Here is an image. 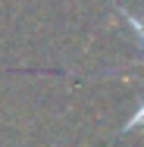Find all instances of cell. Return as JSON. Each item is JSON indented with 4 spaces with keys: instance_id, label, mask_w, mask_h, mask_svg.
Masks as SVG:
<instances>
[{
    "instance_id": "2",
    "label": "cell",
    "mask_w": 144,
    "mask_h": 147,
    "mask_svg": "<svg viewBox=\"0 0 144 147\" xmlns=\"http://www.w3.org/2000/svg\"><path fill=\"white\" fill-rule=\"evenodd\" d=\"M122 16H125V22H128V25H132V28L138 31V34H141V41H144V22H138V19H135V16H132V13H125V9H122Z\"/></svg>"
},
{
    "instance_id": "1",
    "label": "cell",
    "mask_w": 144,
    "mask_h": 147,
    "mask_svg": "<svg viewBox=\"0 0 144 147\" xmlns=\"http://www.w3.org/2000/svg\"><path fill=\"white\" fill-rule=\"evenodd\" d=\"M141 122H144V103L138 107V113H135V116H132L125 125H122V131H132V128H135V125H141Z\"/></svg>"
}]
</instances>
